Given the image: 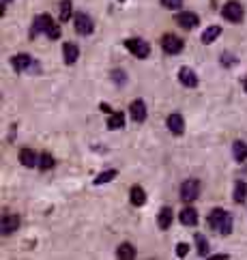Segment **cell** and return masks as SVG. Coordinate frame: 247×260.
Returning a JSON list of instances; mask_svg holds the SVG:
<instances>
[{
	"label": "cell",
	"mask_w": 247,
	"mask_h": 260,
	"mask_svg": "<svg viewBox=\"0 0 247 260\" xmlns=\"http://www.w3.org/2000/svg\"><path fill=\"white\" fill-rule=\"evenodd\" d=\"M208 226L213 230H217L219 235H230L232 230V217L228 215L224 209H213L211 215H208Z\"/></svg>",
	"instance_id": "1"
},
{
	"label": "cell",
	"mask_w": 247,
	"mask_h": 260,
	"mask_svg": "<svg viewBox=\"0 0 247 260\" xmlns=\"http://www.w3.org/2000/svg\"><path fill=\"white\" fill-rule=\"evenodd\" d=\"M73 28H76V32L78 35H90L95 30V24H93V20L86 15V13H76L73 15Z\"/></svg>",
	"instance_id": "2"
},
{
	"label": "cell",
	"mask_w": 247,
	"mask_h": 260,
	"mask_svg": "<svg viewBox=\"0 0 247 260\" xmlns=\"http://www.w3.org/2000/svg\"><path fill=\"white\" fill-rule=\"evenodd\" d=\"M243 13H245L243 7H241V3H236V0H232V3H226L224 9H222L224 20H228V22H241Z\"/></svg>",
	"instance_id": "3"
},
{
	"label": "cell",
	"mask_w": 247,
	"mask_h": 260,
	"mask_svg": "<svg viewBox=\"0 0 247 260\" xmlns=\"http://www.w3.org/2000/svg\"><path fill=\"white\" fill-rule=\"evenodd\" d=\"M125 48L129 50L133 56H138V58H146L151 54V45L142 41V39H127L125 41Z\"/></svg>",
	"instance_id": "4"
},
{
	"label": "cell",
	"mask_w": 247,
	"mask_h": 260,
	"mask_svg": "<svg viewBox=\"0 0 247 260\" xmlns=\"http://www.w3.org/2000/svg\"><path fill=\"white\" fill-rule=\"evenodd\" d=\"M13 69L17 73H26V71H39V64H34V60L28 56V54H17V56H13Z\"/></svg>",
	"instance_id": "5"
},
{
	"label": "cell",
	"mask_w": 247,
	"mask_h": 260,
	"mask_svg": "<svg viewBox=\"0 0 247 260\" xmlns=\"http://www.w3.org/2000/svg\"><path fill=\"white\" fill-rule=\"evenodd\" d=\"M198 193H200V183L196 179H187L181 185V196L185 202H194L198 198Z\"/></svg>",
	"instance_id": "6"
},
{
	"label": "cell",
	"mask_w": 247,
	"mask_h": 260,
	"mask_svg": "<svg viewBox=\"0 0 247 260\" xmlns=\"http://www.w3.org/2000/svg\"><path fill=\"white\" fill-rule=\"evenodd\" d=\"M161 48L166 54H179V52H183V41L174 35H166L161 39Z\"/></svg>",
	"instance_id": "7"
},
{
	"label": "cell",
	"mask_w": 247,
	"mask_h": 260,
	"mask_svg": "<svg viewBox=\"0 0 247 260\" xmlns=\"http://www.w3.org/2000/svg\"><path fill=\"white\" fill-rule=\"evenodd\" d=\"M52 26H54V20H52V17H50L48 13H43V15H39V17L34 20L32 35H39V32H41V35H48Z\"/></svg>",
	"instance_id": "8"
},
{
	"label": "cell",
	"mask_w": 247,
	"mask_h": 260,
	"mask_svg": "<svg viewBox=\"0 0 247 260\" xmlns=\"http://www.w3.org/2000/svg\"><path fill=\"white\" fill-rule=\"evenodd\" d=\"M179 80H181V84H185L187 88H194V86L198 84L196 71L189 69V67H181V69H179Z\"/></svg>",
	"instance_id": "9"
},
{
	"label": "cell",
	"mask_w": 247,
	"mask_h": 260,
	"mask_svg": "<svg viewBox=\"0 0 247 260\" xmlns=\"http://www.w3.org/2000/svg\"><path fill=\"white\" fill-rule=\"evenodd\" d=\"M168 129L174 136H183L185 134V120H183L181 114H170L168 116Z\"/></svg>",
	"instance_id": "10"
},
{
	"label": "cell",
	"mask_w": 247,
	"mask_h": 260,
	"mask_svg": "<svg viewBox=\"0 0 247 260\" xmlns=\"http://www.w3.org/2000/svg\"><path fill=\"white\" fill-rule=\"evenodd\" d=\"M129 112H131V118L135 120V123H142V120L146 118V106L142 99H135L133 104L129 106Z\"/></svg>",
	"instance_id": "11"
},
{
	"label": "cell",
	"mask_w": 247,
	"mask_h": 260,
	"mask_svg": "<svg viewBox=\"0 0 247 260\" xmlns=\"http://www.w3.org/2000/svg\"><path fill=\"white\" fill-rule=\"evenodd\" d=\"M17 226H20V217L17 215H5L3 224H0V230H3V235H11V232L17 230Z\"/></svg>",
	"instance_id": "12"
},
{
	"label": "cell",
	"mask_w": 247,
	"mask_h": 260,
	"mask_svg": "<svg viewBox=\"0 0 247 260\" xmlns=\"http://www.w3.org/2000/svg\"><path fill=\"white\" fill-rule=\"evenodd\" d=\"M198 15L196 13H179L177 15V24L179 26H183V28H194V26H198Z\"/></svg>",
	"instance_id": "13"
},
{
	"label": "cell",
	"mask_w": 247,
	"mask_h": 260,
	"mask_svg": "<svg viewBox=\"0 0 247 260\" xmlns=\"http://www.w3.org/2000/svg\"><path fill=\"white\" fill-rule=\"evenodd\" d=\"M179 219H181V224H185V226H196L198 224V213L194 209H183L179 213Z\"/></svg>",
	"instance_id": "14"
},
{
	"label": "cell",
	"mask_w": 247,
	"mask_h": 260,
	"mask_svg": "<svg viewBox=\"0 0 247 260\" xmlns=\"http://www.w3.org/2000/svg\"><path fill=\"white\" fill-rule=\"evenodd\" d=\"M62 56H65V62H67V64H73V62L78 60V56H80L78 45H73V43H65V45H62Z\"/></svg>",
	"instance_id": "15"
},
{
	"label": "cell",
	"mask_w": 247,
	"mask_h": 260,
	"mask_svg": "<svg viewBox=\"0 0 247 260\" xmlns=\"http://www.w3.org/2000/svg\"><path fill=\"white\" fill-rule=\"evenodd\" d=\"M20 161H22V166H26V168H32V166L39 164V157H37L30 148H22L20 151Z\"/></svg>",
	"instance_id": "16"
},
{
	"label": "cell",
	"mask_w": 247,
	"mask_h": 260,
	"mask_svg": "<svg viewBox=\"0 0 247 260\" xmlns=\"http://www.w3.org/2000/svg\"><path fill=\"white\" fill-rule=\"evenodd\" d=\"M157 224H159L161 230H168V228H170V224H172V209H170V207H163V209L159 211Z\"/></svg>",
	"instance_id": "17"
},
{
	"label": "cell",
	"mask_w": 247,
	"mask_h": 260,
	"mask_svg": "<svg viewBox=\"0 0 247 260\" xmlns=\"http://www.w3.org/2000/svg\"><path fill=\"white\" fill-rule=\"evenodd\" d=\"M129 196H131V204H133V207H142V204L146 202V193H144V189L140 187V185H133L131 191H129Z\"/></svg>",
	"instance_id": "18"
},
{
	"label": "cell",
	"mask_w": 247,
	"mask_h": 260,
	"mask_svg": "<svg viewBox=\"0 0 247 260\" xmlns=\"http://www.w3.org/2000/svg\"><path fill=\"white\" fill-rule=\"evenodd\" d=\"M116 256L121 258V260H133L135 258V249H133L131 243H121V245H118Z\"/></svg>",
	"instance_id": "19"
},
{
	"label": "cell",
	"mask_w": 247,
	"mask_h": 260,
	"mask_svg": "<svg viewBox=\"0 0 247 260\" xmlns=\"http://www.w3.org/2000/svg\"><path fill=\"white\" fill-rule=\"evenodd\" d=\"M232 153H234V159L236 161H245L247 159V144L241 142V140H236L232 144Z\"/></svg>",
	"instance_id": "20"
},
{
	"label": "cell",
	"mask_w": 247,
	"mask_h": 260,
	"mask_svg": "<svg viewBox=\"0 0 247 260\" xmlns=\"http://www.w3.org/2000/svg\"><path fill=\"white\" fill-rule=\"evenodd\" d=\"M125 125V116L123 112H112L108 116V129H121Z\"/></svg>",
	"instance_id": "21"
},
{
	"label": "cell",
	"mask_w": 247,
	"mask_h": 260,
	"mask_svg": "<svg viewBox=\"0 0 247 260\" xmlns=\"http://www.w3.org/2000/svg\"><path fill=\"white\" fill-rule=\"evenodd\" d=\"M219 35H222V28H219V26H211V28H206V30L202 32V43H206V45L213 43Z\"/></svg>",
	"instance_id": "22"
},
{
	"label": "cell",
	"mask_w": 247,
	"mask_h": 260,
	"mask_svg": "<svg viewBox=\"0 0 247 260\" xmlns=\"http://www.w3.org/2000/svg\"><path fill=\"white\" fill-rule=\"evenodd\" d=\"M245 198H247V183L236 181V185H234V200L241 204V202H245Z\"/></svg>",
	"instance_id": "23"
},
{
	"label": "cell",
	"mask_w": 247,
	"mask_h": 260,
	"mask_svg": "<svg viewBox=\"0 0 247 260\" xmlns=\"http://www.w3.org/2000/svg\"><path fill=\"white\" fill-rule=\"evenodd\" d=\"M194 241H196L198 254H200V256H208V241H206V237H204V235H196Z\"/></svg>",
	"instance_id": "24"
},
{
	"label": "cell",
	"mask_w": 247,
	"mask_h": 260,
	"mask_svg": "<svg viewBox=\"0 0 247 260\" xmlns=\"http://www.w3.org/2000/svg\"><path fill=\"white\" fill-rule=\"evenodd\" d=\"M71 20V0H62L60 3V22Z\"/></svg>",
	"instance_id": "25"
},
{
	"label": "cell",
	"mask_w": 247,
	"mask_h": 260,
	"mask_svg": "<svg viewBox=\"0 0 247 260\" xmlns=\"http://www.w3.org/2000/svg\"><path fill=\"white\" fill-rule=\"evenodd\" d=\"M39 168H41V170H50V168H54V157H52L50 153H43V155L39 157Z\"/></svg>",
	"instance_id": "26"
},
{
	"label": "cell",
	"mask_w": 247,
	"mask_h": 260,
	"mask_svg": "<svg viewBox=\"0 0 247 260\" xmlns=\"http://www.w3.org/2000/svg\"><path fill=\"white\" fill-rule=\"evenodd\" d=\"M114 176H116V170H108V172H101V174H99L97 179H95V185H103V183H110V181L114 179Z\"/></svg>",
	"instance_id": "27"
},
{
	"label": "cell",
	"mask_w": 247,
	"mask_h": 260,
	"mask_svg": "<svg viewBox=\"0 0 247 260\" xmlns=\"http://www.w3.org/2000/svg\"><path fill=\"white\" fill-rule=\"evenodd\" d=\"M161 5L166 9H179L183 5V0H161Z\"/></svg>",
	"instance_id": "28"
},
{
	"label": "cell",
	"mask_w": 247,
	"mask_h": 260,
	"mask_svg": "<svg viewBox=\"0 0 247 260\" xmlns=\"http://www.w3.org/2000/svg\"><path fill=\"white\" fill-rule=\"evenodd\" d=\"M187 252H189V245L187 243H179L177 245V256L183 258V256H187Z\"/></svg>",
	"instance_id": "29"
},
{
	"label": "cell",
	"mask_w": 247,
	"mask_h": 260,
	"mask_svg": "<svg viewBox=\"0 0 247 260\" xmlns=\"http://www.w3.org/2000/svg\"><path fill=\"white\" fill-rule=\"evenodd\" d=\"M48 37H50V39H58V37H60V28H58V24H54V26H52L50 32H48Z\"/></svg>",
	"instance_id": "30"
},
{
	"label": "cell",
	"mask_w": 247,
	"mask_h": 260,
	"mask_svg": "<svg viewBox=\"0 0 247 260\" xmlns=\"http://www.w3.org/2000/svg\"><path fill=\"white\" fill-rule=\"evenodd\" d=\"M123 76H125V73H123V71H118V69L112 73V78H114V82H116V84H123V80H125Z\"/></svg>",
	"instance_id": "31"
},
{
	"label": "cell",
	"mask_w": 247,
	"mask_h": 260,
	"mask_svg": "<svg viewBox=\"0 0 247 260\" xmlns=\"http://www.w3.org/2000/svg\"><path fill=\"white\" fill-rule=\"evenodd\" d=\"M232 56H228V54H224V64H232Z\"/></svg>",
	"instance_id": "32"
},
{
	"label": "cell",
	"mask_w": 247,
	"mask_h": 260,
	"mask_svg": "<svg viewBox=\"0 0 247 260\" xmlns=\"http://www.w3.org/2000/svg\"><path fill=\"white\" fill-rule=\"evenodd\" d=\"M0 3H3V7H7L9 3H11V0H0Z\"/></svg>",
	"instance_id": "33"
},
{
	"label": "cell",
	"mask_w": 247,
	"mask_h": 260,
	"mask_svg": "<svg viewBox=\"0 0 247 260\" xmlns=\"http://www.w3.org/2000/svg\"><path fill=\"white\" fill-rule=\"evenodd\" d=\"M245 92H247V80H245Z\"/></svg>",
	"instance_id": "34"
},
{
	"label": "cell",
	"mask_w": 247,
	"mask_h": 260,
	"mask_svg": "<svg viewBox=\"0 0 247 260\" xmlns=\"http://www.w3.org/2000/svg\"><path fill=\"white\" fill-rule=\"evenodd\" d=\"M118 3H125V0H118Z\"/></svg>",
	"instance_id": "35"
}]
</instances>
